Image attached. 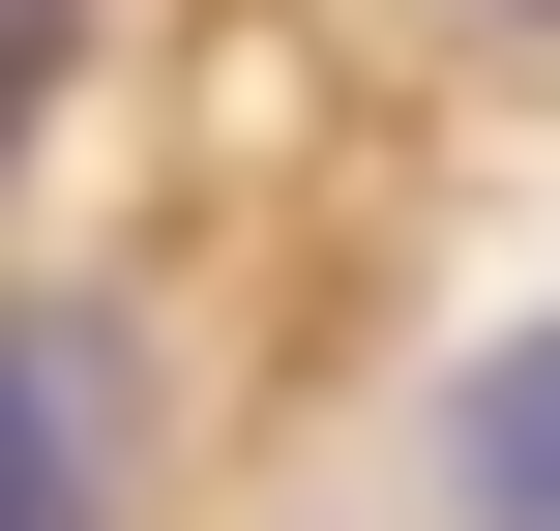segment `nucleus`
Segmentation results:
<instances>
[{
	"label": "nucleus",
	"instance_id": "nucleus-1",
	"mask_svg": "<svg viewBox=\"0 0 560 531\" xmlns=\"http://www.w3.org/2000/svg\"><path fill=\"white\" fill-rule=\"evenodd\" d=\"M89 503H118V355L0 296V531H89Z\"/></svg>",
	"mask_w": 560,
	"mask_h": 531
},
{
	"label": "nucleus",
	"instance_id": "nucleus-2",
	"mask_svg": "<svg viewBox=\"0 0 560 531\" xmlns=\"http://www.w3.org/2000/svg\"><path fill=\"white\" fill-rule=\"evenodd\" d=\"M443 503H472V531H560V325H532V355H472V414H443Z\"/></svg>",
	"mask_w": 560,
	"mask_h": 531
},
{
	"label": "nucleus",
	"instance_id": "nucleus-4",
	"mask_svg": "<svg viewBox=\"0 0 560 531\" xmlns=\"http://www.w3.org/2000/svg\"><path fill=\"white\" fill-rule=\"evenodd\" d=\"M502 30H560V0H502Z\"/></svg>",
	"mask_w": 560,
	"mask_h": 531
},
{
	"label": "nucleus",
	"instance_id": "nucleus-3",
	"mask_svg": "<svg viewBox=\"0 0 560 531\" xmlns=\"http://www.w3.org/2000/svg\"><path fill=\"white\" fill-rule=\"evenodd\" d=\"M59 30H89V0H0V148H30V89H59Z\"/></svg>",
	"mask_w": 560,
	"mask_h": 531
}]
</instances>
